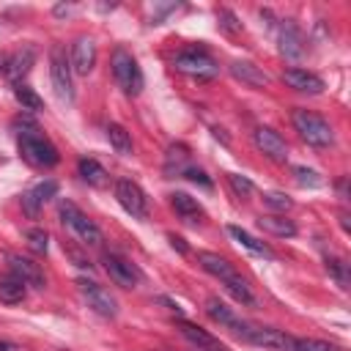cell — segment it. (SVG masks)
Listing matches in <instances>:
<instances>
[{
	"label": "cell",
	"mask_w": 351,
	"mask_h": 351,
	"mask_svg": "<svg viewBox=\"0 0 351 351\" xmlns=\"http://www.w3.org/2000/svg\"><path fill=\"white\" fill-rule=\"evenodd\" d=\"M16 145H19V154H22V159L27 162V165H33V167H52V165H58V148L36 129V126H25L22 132H19V137H16Z\"/></svg>",
	"instance_id": "cell-1"
},
{
	"label": "cell",
	"mask_w": 351,
	"mask_h": 351,
	"mask_svg": "<svg viewBox=\"0 0 351 351\" xmlns=\"http://www.w3.org/2000/svg\"><path fill=\"white\" fill-rule=\"evenodd\" d=\"M291 121H293V129L299 132V137H302L307 145H315V148L332 145V140H335L332 126H329L321 115H315L313 110H302V107H299V110H293Z\"/></svg>",
	"instance_id": "cell-2"
},
{
	"label": "cell",
	"mask_w": 351,
	"mask_h": 351,
	"mask_svg": "<svg viewBox=\"0 0 351 351\" xmlns=\"http://www.w3.org/2000/svg\"><path fill=\"white\" fill-rule=\"evenodd\" d=\"M110 66H112V77H115V82L121 85V90L126 93V96H137L140 90H143V71H140V66H137V60L126 52V49H115L112 52V60H110Z\"/></svg>",
	"instance_id": "cell-3"
},
{
	"label": "cell",
	"mask_w": 351,
	"mask_h": 351,
	"mask_svg": "<svg viewBox=\"0 0 351 351\" xmlns=\"http://www.w3.org/2000/svg\"><path fill=\"white\" fill-rule=\"evenodd\" d=\"M49 77H52V88L58 93V99L63 104L74 101V82H71V60L66 58V49L60 44H55L49 49Z\"/></svg>",
	"instance_id": "cell-4"
},
{
	"label": "cell",
	"mask_w": 351,
	"mask_h": 351,
	"mask_svg": "<svg viewBox=\"0 0 351 351\" xmlns=\"http://www.w3.org/2000/svg\"><path fill=\"white\" fill-rule=\"evenodd\" d=\"M60 219H63V225H66L82 244H90V247L101 244V230H99V225H96L93 219H88V214H82L71 200H63V203H60Z\"/></svg>",
	"instance_id": "cell-5"
},
{
	"label": "cell",
	"mask_w": 351,
	"mask_h": 351,
	"mask_svg": "<svg viewBox=\"0 0 351 351\" xmlns=\"http://www.w3.org/2000/svg\"><path fill=\"white\" fill-rule=\"evenodd\" d=\"M173 66H176L178 71L189 74V77H197V80H211V77H217V71H219L217 60H214L211 55H206L203 49H184V52H178V55L173 58Z\"/></svg>",
	"instance_id": "cell-6"
},
{
	"label": "cell",
	"mask_w": 351,
	"mask_h": 351,
	"mask_svg": "<svg viewBox=\"0 0 351 351\" xmlns=\"http://www.w3.org/2000/svg\"><path fill=\"white\" fill-rule=\"evenodd\" d=\"M239 335L244 340L261 346V348H269V351H293V340H296V337L285 335L282 329H274V326H252V324H244Z\"/></svg>",
	"instance_id": "cell-7"
},
{
	"label": "cell",
	"mask_w": 351,
	"mask_h": 351,
	"mask_svg": "<svg viewBox=\"0 0 351 351\" xmlns=\"http://www.w3.org/2000/svg\"><path fill=\"white\" fill-rule=\"evenodd\" d=\"M115 200L121 203V208L126 214H132L134 219H145L148 217V197L140 189V184L129 181V178H118L115 181Z\"/></svg>",
	"instance_id": "cell-8"
},
{
	"label": "cell",
	"mask_w": 351,
	"mask_h": 351,
	"mask_svg": "<svg viewBox=\"0 0 351 351\" xmlns=\"http://www.w3.org/2000/svg\"><path fill=\"white\" fill-rule=\"evenodd\" d=\"M77 288H80V293L85 296L88 307H93L99 315H104V318H115V315H118V302H115V296H112L107 288H101L99 282H93V280H88V277H80V280H77Z\"/></svg>",
	"instance_id": "cell-9"
},
{
	"label": "cell",
	"mask_w": 351,
	"mask_h": 351,
	"mask_svg": "<svg viewBox=\"0 0 351 351\" xmlns=\"http://www.w3.org/2000/svg\"><path fill=\"white\" fill-rule=\"evenodd\" d=\"M101 263H104V271L110 274V280H112L115 285H121V288H134V285L140 282V269H137L132 261H126L123 255L104 252Z\"/></svg>",
	"instance_id": "cell-10"
},
{
	"label": "cell",
	"mask_w": 351,
	"mask_h": 351,
	"mask_svg": "<svg viewBox=\"0 0 351 351\" xmlns=\"http://www.w3.org/2000/svg\"><path fill=\"white\" fill-rule=\"evenodd\" d=\"M5 261H8V269H11V274H16L25 285H33V288H44L47 285V277H44V269L33 261V258H27V255H19V252H8L5 255Z\"/></svg>",
	"instance_id": "cell-11"
},
{
	"label": "cell",
	"mask_w": 351,
	"mask_h": 351,
	"mask_svg": "<svg viewBox=\"0 0 351 351\" xmlns=\"http://www.w3.org/2000/svg\"><path fill=\"white\" fill-rule=\"evenodd\" d=\"M252 143H255V148H258L263 156H269L271 162H285V159H288V145H285V140H282L274 129H269V126H258V129L252 132Z\"/></svg>",
	"instance_id": "cell-12"
},
{
	"label": "cell",
	"mask_w": 351,
	"mask_h": 351,
	"mask_svg": "<svg viewBox=\"0 0 351 351\" xmlns=\"http://www.w3.org/2000/svg\"><path fill=\"white\" fill-rule=\"evenodd\" d=\"M96 66V44L88 36H80L71 44V71L77 74H88Z\"/></svg>",
	"instance_id": "cell-13"
},
{
	"label": "cell",
	"mask_w": 351,
	"mask_h": 351,
	"mask_svg": "<svg viewBox=\"0 0 351 351\" xmlns=\"http://www.w3.org/2000/svg\"><path fill=\"white\" fill-rule=\"evenodd\" d=\"M282 80H285L288 88H293V90H299V93H313V96H315V93L324 90V80L315 77V74L307 71V69H296V66H291V69H285Z\"/></svg>",
	"instance_id": "cell-14"
},
{
	"label": "cell",
	"mask_w": 351,
	"mask_h": 351,
	"mask_svg": "<svg viewBox=\"0 0 351 351\" xmlns=\"http://www.w3.org/2000/svg\"><path fill=\"white\" fill-rule=\"evenodd\" d=\"M36 63V49L33 47H22V49H16L8 60H5V77H8V82L11 85H16V82H22V77L30 71V66Z\"/></svg>",
	"instance_id": "cell-15"
},
{
	"label": "cell",
	"mask_w": 351,
	"mask_h": 351,
	"mask_svg": "<svg viewBox=\"0 0 351 351\" xmlns=\"http://www.w3.org/2000/svg\"><path fill=\"white\" fill-rule=\"evenodd\" d=\"M55 195H58V184H55V181H41V184H36L33 189H27V192L22 195V208H25V214H27V217H36L38 208H41L49 197H55Z\"/></svg>",
	"instance_id": "cell-16"
},
{
	"label": "cell",
	"mask_w": 351,
	"mask_h": 351,
	"mask_svg": "<svg viewBox=\"0 0 351 351\" xmlns=\"http://www.w3.org/2000/svg\"><path fill=\"white\" fill-rule=\"evenodd\" d=\"M280 52H282L285 58H291V60L302 58V52H304V38H302L299 27H296L291 19H285V22L280 25Z\"/></svg>",
	"instance_id": "cell-17"
},
{
	"label": "cell",
	"mask_w": 351,
	"mask_h": 351,
	"mask_svg": "<svg viewBox=\"0 0 351 351\" xmlns=\"http://www.w3.org/2000/svg\"><path fill=\"white\" fill-rule=\"evenodd\" d=\"M206 313H208V318L211 321H217V324H222V326H228V329H233L236 335L241 332V326H244V321L225 304V302H219L217 296H208L206 299Z\"/></svg>",
	"instance_id": "cell-18"
},
{
	"label": "cell",
	"mask_w": 351,
	"mask_h": 351,
	"mask_svg": "<svg viewBox=\"0 0 351 351\" xmlns=\"http://www.w3.org/2000/svg\"><path fill=\"white\" fill-rule=\"evenodd\" d=\"M197 261H200V266H203L208 274H214V277L222 280V282L239 277V271L233 269V263H228V261H225L222 255H217V252H197Z\"/></svg>",
	"instance_id": "cell-19"
},
{
	"label": "cell",
	"mask_w": 351,
	"mask_h": 351,
	"mask_svg": "<svg viewBox=\"0 0 351 351\" xmlns=\"http://www.w3.org/2000/svg\"><path fill=\"white\" fill-rule=\"evenodd\" d=\"M178 329H181V335H184L192 346H197V351H222V348H219V340H217L214 335H208L206 329H200L197 324L178 321Z\"/></svg>",
	"instance_id": "cell-20"
},
{
	"label": "cell",
	"mask_w": 351,
	"mask_h": 351,
	"mask_svg": "<svg viewBox=\"0 0 351 351\" xmlns=\"http://www.w3.org/2000/svg\"><path fill=\"white\" fill-rule=\"evenodd\" d=\"M230 74L236 80H241L244 85H250V88H266L269 85V77L250 60H233L230 63Z\"/></svg>",
	"instance_id": "cell-21"
},
{
	"label": "cell",
	"mask_w": 351,
	"mask_h": 351,
	"mask_svg": "<svg viewBox=\"0 0 351 351\" xmlns=\"http://www.w3.org/2000/svg\"><path fill=\"white\" fill-rule=\"evenodd\" d=\"M228 233H230V239H233V241H239L247 252L261 255V258H269V261H274V258H277V255H274V250H271L269 244L258 241V239H255V236H250L244 228H239V225H228Z\"/></svg>",
	"instance_id": "cell-22"
},
{
	"label": "cell",
	"mask_w": 351,
	"mask_h": 351,
	"mask_svg": "<svg viewBox=\"0 0 351 351\" xmlns=\"http://www.w3.org/2000/svg\"><path fill=\"white\" fill-rule=\"evenodd\" d=\"M170 203H173L176 214H178L184 222H189V225H197V222H200L203 208H200V203H197L195 197H189L186 192H173V195H170Z\"/></svg>",
	"instance_id": "cell-23"
},
{
	"label": "cell",
	"mask_w": 351,
	"mask_h": 351,
	"mask_svg": "<svg viewBox=\"0 0 351 351\" xmlns=\"http://www.w3.org/2000/svg\"><path fill=\"white\" fill-rule=\"evenodd\" d=\"M27 296V285L16 277V274H3L0 277V302L3 304H19Z\"/></svg>",
	"instance_id": "cell-24"
},
{
	"label": "cell",
	"mask_w": 351,
	"mask_h": 351,
	"mask_svg": "<svg viewBox=\"0 0 351 351\" xmlns=\"http://www.w3.org/2000/svg\"><path fill=\"white\" fill-rule=\"evenodd\" d=\"M189 167V148L186 145H170L167 148V159H165V173L167 176H184V170Z\"/></svg>",
	"instance_id": "cell-25"
},
{
	"label": "cell",
	"mask_w": 351,
	"mask_h": 351,
	"mask_svg": "<svg viewBox=\"0 0 351 351\" xmlns=\"http://www.w3.org/2000/svg\"><path fill=\"white\" fill-rule=\"evenodd\" d=\"M77 170H80V176H82V181L85 184H90V186H107V170L96 162V159H88V156H82L80 159V165H77Z\"/></svg>",
	"instance_id": "cell-26"
},
{
	"label": "cell",
	"mask_w": 351,
	"mask_h": 351,
	"mask_svg": "<svg viewBox=\"0 0 351 351\" xmlns=\"http://www.w3.org/2000/svg\"><path fill=\"white\" fill-rule=\"evenodd\" d=\"M107 140H110V145L115 148V154H121V156H132L134 145H132L129 132H126L121 123H110V126H107Z\"/></svg>",
	"instance_id": "cell-27"
},
{
	"label": "cell",
	"mask_w": 351,
	"mask_h": 351,
	"mask_svg": "<svg viewBox=\"0 0 351 351\" xmlns=\"http://www.w3.org/2000/svg\"><path fill=\"white\" fill-rule=\"evenodd\" d=\"M258 225H261L263 230L274 233V236H282V239H291V236H296V225H293L291 219H285V217H274V214H266V217H261V219H258Z\"/></svg>",
	"instance_id": "cell-28"
},
{
	"label": "cell",
	"mask_w": 351,
	"mask_h": 351,
	"mask_svg": "<svg viewBox=\"0 0 351 351\" xmlns=\"http://www.w3.org/2000/svg\"><path fill=\"white\" fill-rule=\"evenodd\" d=\"M14 96H16V101L22 104V110H33V112L44 110L41 96H38V93H36L30 85H25V82H16V85H14Z\"/></svg>",
	"instance_id": "cell-29"
},
{
	"label": "cell",
	"mask_w": 351,
	"mask_h": 351,
	"mask_svg": "<svg viewBox=\"0 0 351 351\" xmlns=\"http://www.w3.org/2000/svg\"><path fill=\"white\" fill-rule=\"evenodd\" d=\"M222 285H225V291H228L236 302H241V304H255V296H252V291H250L247 280L233 277V280H228V282H222Z\"/></svg>",
	"instance_id": "cell-30"
},
{
	"label": "cell",
	"mask_w": 351,
	"mask_h": 351,
	"mask_svg": "<svg viewBox=\"0 0 351 351\" xmlns=\"http://www.w3.org/2000/svg\"><path fill=\"white\" fill-rule=\"evenodd\" d=\"M25 239H27L30 252H36V255H44L47 247H49V236H47L44 228H27V230H25Z\"/></svg>",
	"instance_id": "cell-31"
},
{
	"label": "cell",
	"mask_w": 351,
	"mask_h": 351,
	"mask_svg": "<svg viewBox=\"0 0 351 351\" xmlns=\"http://www.w3.org/2000/svg\"><path fill=\"white\" fill-rule=\"evenodd\" d=\"M326 271L335 277V282L340 288H348V263L343 258H335V255H326Z\"/></svg>",
	"instance_id": "cell-32"
},
{
	"label": "cell",
	"mask_w": 351,
	"mask_h": 351,
	"mask_svg": "<svg viewBox=\"0 0 351 351\" xmlns=\"http://www.w3.org/2000/svg\"><path fill=\"white\" fill-rule=\"evenodd\" d=\"M293 351H343V348L335 346V343H326V340L299 337V340H293Z\"/></svg>",
	"instance_id": "cell-33"
},
{
	"label": "cell",
	"mask_w": 351,
	"mask_h": 351,
	"mask_svg": "<svg viewBox=\"0 0 351 351\" xmlns=\"http://www.w3.org/2000/svg\"><path fill=\"white\" fill-rule=\"evenodd\" d=\"M293 178H296L299 186H321V184H324V178H321L315 170L304 167V165H296V167H293Z\"/></svg>",
	"instance_id": "cell-34"
},
{
	"label": "cell",
	"mask_w": 351,
	"mask_h": 351,
	"mask_svg": "<svg viewBox=\"0 0 351 351\" xmlns=\"http://www.w3.org/2000/svg\"><path fill=\"white\" fill-rule=\"evenodd\" d=\"M263 203H266L269 208H274V211H288V208L293 206L291 197L282 195V192H266V195H263Z\"/></svg>",
	"instance_id": "cell-35"
},
{
	"label": "cell",
	"mask_w": 351,
	"mask_h": 351,
	"mask_svg": "<svg viewBox=\"0 0 351 351\" xmlns=\"http://www.w3.org/2000/svg\"><path fill=\"white\" fill-rule=\"evenodd\" d=\"M217 19H219V27H222V30H228V33H236V30H241V25L236 22V16H233L228 8L217 11Z\"/></svg>",
	"instance_id": "cell-36"
},
{
	"label": "cell",
	"mask_w": 351,
	"mask_h": 351,
	"mask_svg": "<svg viewBox=\"0 0 351 351\" xmlns=\"http://www.w3.org/2000/svg\"><path fill=\"white\" fill-rule=\"evenodd\" d=\"M228 181H230V186H233L239 195H250V192H252V181L244 178V176H239V173H228Z\"/></svg>",
	"instance_id": "cell-37"
},
{
	"label": "cell",
	"mask_w": 351,
	"mask_h": 351,
	"mask_svg": "<svg viewBox=\"0 0 351 351\" xmlns=\"http://www.w3.org/2000/svg\"><path fill=\"white\" fill-rule=\"evenodd\" d=\"M184 176L189 178V181H195V184H200V186H206V189H211V178L200 170V167H195V165H189L186 170H184Z\"/></svg>",
	"instance_id": "cell-38"
},
{
	"label": "cell",
	"mask_w": 351,
	"mask_h": 351,
	"mask_svg": "<svg viewBox=\"0 0 351 351\" xmlns=\"http://www.w3.org/2000/svg\"><path fill=\"white\" fill-rule=\"evenodd\" d=\"M170 244H173L178 252H186V244H184V239H181V236H173V233H170Z\"/></svg>",
	"instance_id": "cell-39"
},
{
	"label": "cell",
	"mask_w": 351,
	"mask_h": 351,
	"mask_svg": "<svg viewBox=\"0 0 351 351\" xmlns=\"http://www.w3.org/2000/svg\"><path fill=\"white\" fill-rule=\"evenodd\" d=\"M340 225H343V230L348 233V228H351V225H348V214H340Z\"/></svg>",
	"instance_id": "cell-40"
},
{
	"label": "cell",
	"mask_w": 351,
	"mask_h": 351,
	"mask_svg": "<svg viewBox=\"0 0 351 351\" xmlns=\"http://www.w3.org/2000/svg\"><path fill=\"white\" fill-rule=\"evenodd\" d=\"M0 351H14V343H5V340H0Z\"/></svg>",
	"instance_id": "cell-41"
},
{
	"label": "cell",
	"mask_w": 351,
	"mask_h": 351,
	"mask_svg": "<svg viewBox=\"0 0 351 351\" xmlns=\"http://www.w3.org/2000/svg\"><path fill=\"white\" fill-rule=\"evenodd\" d=\"M5 60H8V58H5V55H0V71L5 69Z\"/></svg>",
	"instance_id": "cell-42"
}]
</instances>
